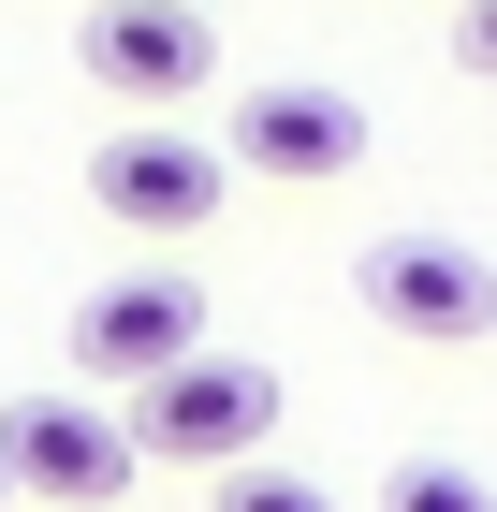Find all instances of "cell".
Masks as SVG:
<instances>
[{
    "instance_id": "obj_1",
    "label": "cell",
    "mask_w": 497,
    "mask_h": 512,
    "mask_svg": "<svg viewBox=\"0 0 497 512\" xmlns=\"http://www.w3.org/2000/svg\"><path fill=\"white\" fill-rule=\"evenodd\" d=\"M117 425H132V454H147V469H205V483H220V469H264L278 366H264V352H191V366H161Z\"/></svg>"
},
{
    "instance_id": "obj_2",
    "label": "cell",
    "mask_w": 497,
    "mask_h": 512,
    "mask_svg": "<svg viewBox=\"0 0 497 512\" xmlns=\"http://www.w3.org/2000/svg\"><path fill=\"white\" fill-rule=\"evenodd\" d=\"M351 293H366V322L410 337V352H468V337H497V264H483L468 235H381L366 264H351Z\"/></svg>"
},
{
    "instance_id": "obj_3",
    "label": "cell",
    "mask_w": 497,
    "mask_h": 512,
    "mask_svg": "<svg viewBox=\"0 0 497 512\" xmlns=\"http://www.w3.org/2000/svg\"><path fill=\"white\" fill-rule=\"evenodd\" d=\"M0 483H30V498H59V512H117L147 483V454H132V425L88 410V395H15V410H0Z\"/></svg>"
},
{
    "instance_id": "obj_4",
    "label": "cell",
    "mask_w": 497,
    "mask_h": 512,
    "mask_svg": "<svg viewBox=\"0 0 497 512\" xmlns=\"http://www.w3.org/2000/svg\"><path fill=\"white\" fill-rule=\"evenodd\" d=\"M191 352H205V278H176V264H132V278H103L74 308V381L147 395L161 366H191Z\"/></svg>"
},
{
    "instance_id": "obj_5",
    "label": "cell",
    "mask_w": 497,
    "mask_h": 512,
    "mask_svg": "<svg viewBox=\"0 0 497 512\" xmlns=\"http://www.w3.org/2000/svg\"><path fill=\"white\" fill-rule=\"evenodd\" d=\"M220 147L249 176H278V191H337V176H366V103L351 88H307V74H264V88H234Z\"/></svg>"
},
{
    "instance_id": "obj_6",
    "label": "cell",
    "mask_w": 497,
    "mask_h": 512,
    "mask_svg": "<svg viewBox=\"0 0 497 512\" xmlns=\"http://www.w3.org/2000/svg\"><path fill=\"white\" fill-rule=\"evenodd\" d=\"M220 191H234V161L191 147V132H161V118L103 132V161H88V205H103L117 235H205V220H220Z\"/></svg>"
},
{
    "instance_id": "obj_7",
    "label": "cell",
    "mask_w": 497,
    "mask_h": 512,
    "mask_svg": "<svg viewBox=\"0 0 497 512\" xmlns=\"http://www.w3.org/2000/svg\"><path fill=\"white\" fill-rule=\"evenodd\" d=\"M74 59L132 103V118H161V103H191L205 74H220V44H205V0H103L74 30Z\"/></svg>"
},
{
    "instance_id": "obj_8",
    "label": "cell",
    "mask_w": 497,
    "mask_h": 512,
    "mask_svg": "<svg viewBox=\"0 0 497 512\" xmlns=\"http://www.w3.org/2000/svg\"><path fill=\"white\" fill-rule=\"evenodd\" d=\"M381 512H497V483H483V469H454V454H410V469L381 483Z\"/></svg>"
},
{
    "instance_id": "obj_9",
    "label": "cell",
    "mask_w": 497,
    "mask_h": 512,
    "mask_svg": "<svg viewBox=\"0 0 497 512\" xmlns=\"http://www.w3.org/2000/svg\"><path fill=\"white\" fill-rule=\"evenodd\" d=\"M205 512H337L322 483H293V469H220V498Z\"/></svg>"
},
{
    "instance_id": "obj_10",
    "label": "cell",
    "mask_w": 497,
    "mask_h": 512,
    "mask_svg": "<svg viewBox=\"0 0 497 512\" xmlns=\"http://www.w3.org/2000/svg\"><path fill=\"white\" fill-rule=\"evenodd\" d=\"M468 74H497V0H468Z\"/></svg>"
},
{
    "instance_id": "obj_11",
    "label": "cell",
    "mask_w": 497,
    "mask_h": 512,
    "mask_svg": "<svg viewBox=\"0 0 497 512\" xmlns=\"http://www.w3.org/2000/svg\"><path fill=\"white\" fill-rule=\"evenodd\" d=\"M0 498H15V483H0Z\"/></svg>"
}]
</instances>
